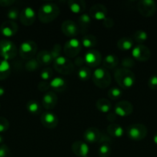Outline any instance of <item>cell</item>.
<instances>
[{
	"instance_id": "obj_2",
	"label": "cell",
	"mask_w": 157,
	"mask_h": 157,
	"mask_svg": "<svg viewBox=\"0 0 157 157\" xmlns=\"http://www.w3.org/2000/svg\"><path fill=\"white\" fill-rule=\"evenodd\" d=\"M114 78L118 85L121 88L129 89L132 87L135 82V75L129 69L119 67L115 70Z\"/></svg>"
},
{
	"instance_id": "obj_49",
	"label": "cell",
	"mask_w": 157,
	"mask_h": 157,
	"mask_svg": "<svg viewBox=\"0 0 157 157\" xmlns=\"http://www.w3.org/2000/svg\"><path fill=\"white\" fill-rule=\"evenodd\" d=\"M5 93H6V90H5V88L0 86V97L3 96V95L5 94Z\"/></svg>"
},
{
	"instance_id": "obj_26",
	"label": "cell",
	"mask_w": 157,
	"mask_h": 157,
	"mask_svg": "<svg viewBox=\"0 0 157 157\" xmlns=\"http://www.w3.org/2000/svg\"><path fill=\"white\" fill-rule=\"evenodd\" d=\"M36 60L40 65H49L52 64L54 59L51 55L50 51L42 50L36 55Z\"/></svg>"
},
{
	"instance_id": "obj_51",
	"label": "cell",
	"mask_w": 157,
	"mask_h": 157,
	"mask_svg": "<svg viewBox=\"0 0 157 157\" xmlns=\"http://www.w3.org/2000/svg\"><path fill=\"white\" fill-rule=\"evenodd\" d=\"M3 141H4V137H3L2 135H0V144H1Z\"/></svg>"
},
{
	"instance_id": "obj_50",
	"label": "cell",
	"mask_w": 157,
	"mask_h": 157,
	"mask_svg": "<svg viewBox=\"0 0 157 157\" xmlns=\"http://www.w3.org/2000/svg\"><path fill=\"white\" fill-rule=\"evenodd\" d=\"M152 140H153V143L157 146V132L154 134L153 138H152Z\"/></svg>"
},
{
	"instance_id": "obj_45",
	"label": "cell",
	"mask_w": 157,
	"mask_h": 157,
	"mask_svg": "<svg viewBox=\"0 0 157 157\" xmlns=\"http://www.w3.org/2000/svg\"><path fill=\"white\" fill-rule=\"evenodd\" d=\"M103 25L104 26V27L107 28V29L112 28V26L114 25L113 19H112V18H110V17L107 16V18H106L104 21H103Z\"/></svg>"
},
{
	"instance_id": "obj_15",
	"label": "cell",
	"mask_w": 157,
	"mask_h": 157,
	"mask_svg": "<svg viewBox=\"0 0 157 157\" xmlns=\"http://www.w3.org/2000/svg\"><path fill=\"white\" fill-rule=\"evenodd\" d=\"M19 19L22 24L24 25H32L36 19L35 11L31 6H26L20 12Z\"/></svg>"
},
{
	"instance_id": "obj_52",
	"label": "cell",
	"mask_w": 157,
	"mask_h": 157,
	"mask_svg": "<svg viewBox=\"0 0 157 157\" xmlns=\"http://www.w3.org/2000/svg\"><path fill=\"white\" fill-rule=\"evenodd\" d=\"M86 157H89V156H86Z\"/></svg>"
},
{
	"instance_id": "obj_20",
	"label": "cell",
	"mask_w": 157,
	"mask_h": 157,
	"mask_svg": "<svg viewBox=\"0 0 157 157\" xmlns=\"http://www.w3.org/2000/svg\"><path fill=\"white\" fill-rule=\"evenodd\" d=\"M72 151L75 156L78 157H86L89 155V147L84 141L76 140L72 144Z\"/></svg>"
},
{
	"instance_id": "obj_21",
	"label": "cell",
	"mask_w": 157,
	"mask_h": 157,
	"mask_svg": "<svg viewBox=\"0 0 157 157\" xmlns=\"http://www.w3.org/2000/svg\"><path fill=\"white\" fill-rule=\"evenodd\" d=\"M102 133L99 129L95 127H89L84 131L83 139L86 144H95L98 143Z\"/></svg>"
},
{
	"instance_id": "obj_14",
	"label": "cell",
	"mask_w": 157,
	"mask_h": 157,
	"mask_svg": "<svg viewBox=\"0 0 157 157\" xmlns=\"http://www.w3.org/2000/svg\"><path fill=\"white\" fill-rule=\"evenodd\" d=\"M42 125L47 129H54L58 126V118L57 115L50 110H47L42 113L40 117Z\"/></svg>"
},
{
	"instance_id": "obj_37",
	"label": "cell",
	"mask_w": 157,
	"mask_h": 157,
	"mask_svg": "<svg viewBox=\"0 0 157 157\" xmlns=\"http://www.w3.org/2000/svg\"><path fill=\"white\" fill-rule=\"evenodd\" d=\"M53 76V71L50 67H44L40 73V78L44 81H50Z\"/></svg>"
},
{
	"instance_id": "obj_35",
	"label": "cell",
	"mask_w": 157,
	"mask_h": 157,
	"mask_svg": "<svg viewBox=\"0 0 157 157\" xmlns=\"http://www.w3.org/2000/svg\"><path fill=\"white\" fill-rule=\"evenodd\" d=\"M108 97L111 100H119L123 97V91L119 87H112L108 90Z\"/></svg>"
},
{
	"instance_id": "obj_39",
	"label": "cell",
	"mask_w": 157,
	"mask_h": 157,
	"mask_svg": "<svg viewBox=\"0 0 157 157\" xmlns=\"http://www.w3.org/2000/svg\"><path fill=\"white\" fill-rule=\"evenodd\" d=\"M121 64H122V67H123V68L130 70V69L133 68V67H135V61H134V59L128 57V58H123V61H122Z\"/></svg>"
},
{
	"instance_id": "obj_30",
	"label": "cell",
	"mask_w": 157,
	"mask_h": 157,
	"mask_svg": "<svg viewBox=\"0 0 157 157\" xmlns=\"http://www.w3.org/2000/svg\"><path fill=\"white\" fill-rule=\"evenodd\" d=\"M97 110L103 113H109L112 108V104L110 101L106 98H99L97 100L96 104H95Z\"/></svg>"
},
{
	"instance_id": "obj_33",
	"label": "cell",
	"mask_w": 157,
	"mask_h": 157,
	"mask_svg": "<svg viewBox=\"0 0 157 157\" xmlns=\"http://www.w3.org/2000/svg\"><path fill=\"white\" fill-rule=\"evenodd\" d=\"M26 109L32 115H38L41 113V105L38 101L30 100L26 104Z\"/></svg>"
},
{
	"instance_id": "obj_48",
	"label": "cell",
	"mask_w": 157,
	"mask_h": 157,
	"mask_svg": "<svg viewBox=\"0 0 157 157\" xmlns=\"http://www.w3.org/2000/svg\"><path fill=\"white\" fill-rule=\"evenodd\" d=\"M115 118H116V116H115V113H109L107 116V120L108 121H111V122H114Z\"/></svg>"
},
{
	"instance_id": "obj_27",
	"label": "cell",
	"mask_w": 157,
	"mask_h": 157,
	"mask_svg": "<svg viewBox=\"0 0 157 157\" xmlns=\"http://www.w3.org/2000/svg\"><path fill=\"white\" fill-rule=\"evenodd\" d=\"M117 47L119 50L124 52L132 50L134 47V41L129 37H123L117 41Z\"/></svg>"
},
{
	"instance_id": "obj_13",
	"label": "cell",
	"mask_w": 157,
	"mask_h": 157,
	"mask_svg": "<svg viewBox=\"0 0 157 157\" xmlns=\"http://www.w3.org/2000/svg\"><path fill=\"white\" fill-rule=\"evenodd\" d=\"M134 107L132 103L128 101H121L116 103L114 107V113L116 117H126L133 112Z\"/></svg>"
},
{
	"instance_id": "obj_3",
	"label": "cell",
	"mask_w": 157,
	"mask_h": 157,
	"mask_svg": "<svg viewBox=\"0 0 157 157\" xmlns=\"http://www.w3.org/2000/svg\"><path fill=\"white\" fill-rule=\"evenodd\" d=\"M92 80L94 84L101 89L108 87L112 82L110 74L104 67H96L92 72Z\"/></svg>"
},
{
	"instance_id": "obj_32",
	"label": "cell",
	"mask_w": 157,
	"mask_h": 157,
	"mask_svg": "<svg viewBox=\"0 0 157 157\" xmlns=\"http://www.w3.org/2000/svg\"><path fill=\"white\" fill-rule=\"evenodd\" d=\"M92 72L91 71L90 67L88 66H83V67L78 68V72H77V76L78 79L82 81H87L92 78Z\"/></svg>"
},
{
	"instance_id": "obj_10",
	"label": "cell",
	"mask_w": 157,
	"mask_h": 157,
	"mask_svg": "<svg viewBox=\"0 0 157 157\" xmlns=\"http://www.w3.org/2000/svg\"><path fill=\"white\" fill-rule=\"evenodd\" d=\"M99 146L97 150V153L99 157H109L112 153L111 149V144L112 140L109 135L102 134L100 139L99 140Z\"/></svg>"
},
{
	"instance_id": "obj_8",
	"label": "cell",
	"mask_w": 157,
	"mask_h": 157,
	"mask_svg": "<svg viewBox=\"0 0 157 157\" xmlns=\"http://www.w3.org/2000/svg\"><path fill=\"white\" fill-rule=\"evenodd\" d=\"M37 49H38V46L36 43L33 41L29 40L20 44L18 52L22 58L29 61V60L32 59L34 56L36 55Z\"/></svg>"
},
{
	"instance_id": "obj_7",
	"label": "cell",
	"mask_w": 157,
	"mask_h": 157,
	"mask_svg": "<svg viewBox=\"0 0 157 157\" xmlns=\"http://www.w3.org/2000/svg\"><path fill=\"white\" fill-rule=\"evenodd\" d=\"M81 41L76 38H70L68 40L63 47V52L68 58H73L78 56L82 50Z\"/></svg>"
},
{
	"instance_id": "obj_31",
	"label": "cell",
	"mask_w": 157,
	"mask_h": 157,
	"mask_svg": "<svg viewBox=\"0 0 157 157\" xmlns=\"http://www.w3.org/2000/svg\"><path fill=\"white\" fill-rule=\"evenodd\" d=\"M11 74L10 63L4 59L0 60V81L9 78Z\"/></svg>"
},
{
	"instance_id": "obj_34",
	"label": "cell",
	"mask_w": 157,
	"mask_h": 157,
	"mask_svg": "<svg viewBox=\"0 0 157 157\" xmlns=\"http://www.w3.org/2000/svg\"><path fill=\"white\" fill-rule=\"evenodd\" d=\"M132 40L135 42L138 43V44H143V43L146 42L148 39V34L144 30H137L132 35Z\"/></svg>"
},
{
	"instance_id": "obj_38",
	"label": "cell",
	"mask_w": 157,
	"mask_h": 157,
	"mask_svg": "<svg viewBox=\"0 0 157 157\" xmlns=\"http://www.w3.org/2000/svg\"><path fill=\"white\" fill-rule=\"evenodd\" d=\"M20 12L18 8L12 7L10 9H9L7 12V17L9 19V21H15L18 18H19Z\"/></svg>"
},
{
	"instance_id": "obj_43",
	"label": "cell",
	"mask_w": 157,
	"mask_h": 157,
	"mask_svg": "<svg viewBox=\"0 0 157 157\" xmlns=\"http://www.w3.org/2000/svg\"><path fill=\"white\" fill-rule=\"evenodd\" d=\"M0 157H11L10 150L6 144L0 146Z\"/></svg>"
},
{
	"instance_id": "obj_36",
	"label": "cell",
	"mask_w": 157,
	"mask_h": 157,
	"mask_svg": "<svg viewBox=\"0 0 157 157\" xmlns=\"http://www.w3.org/2000/svg\"><path fill=\"white\" fill-rule=\"evenodd\" d=\"M40 67L39 63L38 62V61L36 60V58H32V59L29 60L25 64V69H26L27 71L32 72L38 70Z\"/></svg>"
},
{
	"instance_id": "obj_16",
	"label": "cell",
	"mask_w": 157,
	"mask_h": 157,
	"mask_svg": "<svg viewBox=\"0 0 157 157\" xmlns=\"http://www.w3.org/2000/svg\"><path fill=\"white\" fill-rule=\"evenodd\" d=\"M61 30L66 37L70 38H75L79 33V29L75 21L72 20H66L61 25Z\"/></svg>"
},
{
	"instance_id": "obj_22",
	"label": "cell",
	"mask_w": 157,
	"mask_h": 157,
	"mask_svg": "<svg viewBox=\"0 0 157 157\" xmlns=\"http://www.w3.org/2000/svg\"><path fill=\"white\" fill-rule=\"evenodd\" d=\"M67 3L69 10L74 14L82 15L86 10V3L83 0H69Z\"/></svg>"
},
{
	"instance_id": "obj_25",
	"label": "cell",
	"mask_w": 157,
	"mask_h": 157,
	"mask_svg": "<svg viewBox=\"0 0 157 157\" xmlns=\"http://www.w3.org/2000/svg\"><path fill=\"white\" fill-rule=\"evenodd\" d=\"M107 133L109 136L115 138H120L124 134V130L122 126L119 124H115V123H112L109 124L106 128Z\"/></svg>"
},
{
	"instance_id": "obj_42",
	"label": "cell",
	"mask_w": 157,
	"mask_h": 157,
	"mask_svg": "<svg viewBox=\"0 0 157 157\" xmlns=\"http://www.w3.org/2000/svg\"><path fill=\"white\" fill-rule=\"evenodd\" d=\"M148 87L151 90H157V75H153L148 80Z\"/></svg>"
},
{
	"instance_id": "obj_1",
	"label": "cell",
	"mask_w": 157,
	"mask_h": 157,
	"mask_svg": "<svg viewBox=\"0 0 157 157\" xmlns=\"http://www.w3.org/2000/svg\"><path fill=\"white\" fill-rule=\"evenodd\" d=\"M59 13L60 9L55 3L47 2L40 6L38 12V18L41 22L46 24L54 21Z\"/></svg>"
},
{
	"instance_id": "obj_9",
	"label": "cell",
	"mask_w": 157,
	"mask_h": 157,
	"mask_svg": "<svg viewBox=\"0 0 157 157\" xmlns=\"http://www.w3.org/2000/svg\"><path fill=\"white\" fill-rule=\"evenodd\" d=\"M137 9L140 15L149 18L155 15L156 12V4L152 0H141L138 2Z\"/></svg>"
},
{
	"instance_id": "obj_47",
	"label": "cell",
	"mask_w": 157,
	"mask_h": 157,
	"mask_svg": "<svg viewBox=\"0 0 157 157\" xmlns=\"http://www.w3.org/2000/svg\"><path fill=\"white\" fill-rule=\"evenodd\" d=\"M15 2V0H0V6L8 7V6H12Z\"/></svg>"
},
{
	"instance_id": "obj_28",
	"label": "cell",
	"mask_w": 157,
	"mask_h": 157,
	"mask_svg": "<svg viewBox=\"0 0 157 157\" xmlns=\"http://www.w3.org/2000/svg\"><path fill=\"white\" fill-rule=\"evenodd\" d=\"M103 67L106 69H113L118 66L119 64V58L116 55L109 54L107 55L103 61Z\"/></svg>"
},
{
	"instance_id": "obj_11",
	"label": "cell",
	"mask_w": 157,
	"mask_h": 157,
	"mask_svg": "<svg viewBox=\"0 0 157 157\" xmlns=\"http://www.w3.org/2000/svg\"><path fill=\"white\" fill-rule=\"evenodd\" d=\"M132 55L135 61L145 62L150 58L151 52L144 44H136L132 49Z\"/></svg>"
},
{
	"instance_id": "obj_23",
	"label": "cell",
	"mask_w": 157,
	"mask_h": 157,
	"mask_svg": "<svg viewBox=\"0 0 157 157\" xmlns=\"http://www.w3.org/2000/svg\"><path fill=\"white\" fill-rule=\"evenodd\" d=\"M92 23V18L89 14L83 13L79 15L78 19V26L79 29V32L82 34H85L88 32Z\"/></svg>"
},
{
	"instance_id": "obj_24",
	"label": "cell",
	"mask_w": 157,
	"mask_h": 157,
	"mask_svg": "<svg viewBox=\"0 0 157 157\" xmlns=\"http://www.w3.org/2000/svg\"><path fill=\"white\" fill-rule=\"evenodd\" d=\"M49 86L54 92H63L67 88V82L61 77H55L49 81Z\"/></svg>"
},
{
	"instance_id": "obj_44",
	"label": "cell",
	"mask_w": 157,
	"mask_h": 157,
	"mask_svg": "<svg viewBox=\"0 0 157 157\" xmlns=\"http://www.w3.org/2000/svg\"><path fill=\"white\" fill-rule=\"evenodd\" d=\"M37 88L39 91L41 92H47L48 90L50 88V86H49V81H40L38 84V86H37Z\"/></svg>"
},
{
	"instance_id": "obj_19",
	"label": "cell",
	"mask_w": 157,
	"mask_h": 157,
	"mask_svg": "<svg viewBox=\"0 0 157 157\" xmlns=\"http://www.w3.org/2000/svg\"><path fill=\"white\" fill-rule=\"evenodd\" d=\"M18 26L15 21H4L0 26V32L2 35L7 38L14 36L18 32Z\"/></svg>"
},
{
	"instance_id": "obj_53",
	"label": "cell",
	"mask_w": 157,
	"mask_h": 157,
	"mask_svg": "<svg viewBox=\"0 0 157 157\" xmlns=\"http://www.w3.org/2000/svg\"><path fill=\"white\" fill-rule=\"evenodd\" d=\"M0 107H1V106H0Z\"/></svg>"
},
{
	"instance_id": "obj_18",
	"label": "cell",
	"mask_w": 157,
	"mask_h": 157,
	"mask_svg": "<svg viewBox=\"0 0 157 157\" xmlns=\"http://www.w3.org/2000/svg\"><path fill=\"white\" fill-rule=\"evenodd\" d=\"M57 102H58V97L56 94L52 90H49L43 95L42 99V106L46 110H50L55 108Z\"/></svg>"
},
{
	"instance_id": "obj_6",
	"label": "cell",
	"mask_w": 157,
	"mask_h": 157,
	"mask_svg": "<svg viewBox=\"0 0 157 157\" xmlns=\"http://www.w3.org/2000/svg\"><path fill=\"white\" fill-rule=\"evenodd\" d=\"M17 55V48L9 40H0V56L6 61L13 59Z\"/></svg>"
},
{
	"instance_id": "obj_41",
	"label": "cell",
	"mask_w": 157,
	"mask_h": 157,
	"mask_svg": "<svg viewBox=\"0 0 157 157\" xmlns=\"http://www.w3.org/2000/svg\"><path fill=\"white\" fill-rule=\"evenodd\" d=\"M9 128V122L6 118L0 117V133L7 131Z\"/></svg>"
},
{
	"instance_id": "obj_12",
	"label": "cell",
	"mask_w": 157,
	"mask_h": 157,
	"mask_svg": "<svg viewBox=\"0 0 157 157\" xmlns=\"http://www.w3.org/2000/svg\"><path fill=\"white\" fill-rule=\"evenodd\" d=\"M85 64L89 67H96L101 64L102 55L98 50L95 49H89L85 53L84 55Z\"/></svg>"
},
{
	"instance_id": "obj_4",
	"label": "cell",
	"mask_w": 157,
	"mask_h": 157,
	"mask_svg": "<svg viewBox=\"0 0 157 157\" xmlns=\"http://www.w3.org/2000/svg\"><path fill=\"white\" fill-rule=\"evenodd\" d=\"M148 133L147 127L143 124H133L126 128L128 137L133 141H141L146 137Z\"/></svg>"
},
{
	"instance_id": "obj_46",
	"label": "cell",
	"mask_w": 157,
	"mask_h": 157,
	"mask_svg": "<svg viewBox=\"0 0 157 157\" xmlns=\"http://www.w3.org/2000/svg\"><path fill=\"white\" fill-rule=\"evenodd\" d=\"M85 64V61H84V58H82V57H77L75 59V61H74V65L76 66V67H83Z\"/></svg>"
},
{
	"instance_id": "obj_29",
	"label": "cell",
	"mask_w": 157,
	"mask_h": 157,
	"mask_svg": "<svg viewBox=\"0 0 157 157\" xmlns=\"http://www.w3.org/2000/svg\"><path fill=\"white\" fill-rule=\"evenodd\" d=\"M97 38L95 35H86L82 38L81 44L82 46L88 50L92 49L94 47L97 45Z\"/></svg>"
},
{
	"instance_id": "obj_17",
	"label": "cell",
	"mask_w": 157,
	"mask_h": 157,
	"mask_svg": "<svg viewBox=\"0 0 157 157\" xmlns=\"http://www.w3.org/2000/svg\"><path fill=\"white\" fill-rule=\"evenodd\" d=\"M107 9L104 5L95 4L90 8L89 14L92 19L103 21L107 18Z\"/></svg>"
},
{
	"instance_id": "obj_5",
	"label": "cell",
	"mask_w": 157,
	"mask_h": 157,
	"mask_svg": "<svg viewBox=\"0 0 157 157\" xmlns=\"http://www.w3.org/2000/svg\"><path fill=\"white\" fill-rule=\"evenodd\" d=\"M53 67L58 74L64 75H70L74 71V69H75L74 63H72L69 60V58L62 55L54 60Z\"/></svg>"
},
{
	"instance_id": "obj_40",
	"label": "cell",
	"mask_w": 157,
	"mask_h": 157,
	"mask_svg": "<svg viewBox=\"0 0 157 157\" xmlns=\"http://www.w3.org/2000/svg\"><path fill=\"white\" fill-rule=\"evenodd\" d=\"M61 52H62V46L61 44L56 43L53 45L52 50L50 51L51 55H52V58L54 60H55L56 58H58V57L61 56Z\"/></svg>"
}]
</instances>
